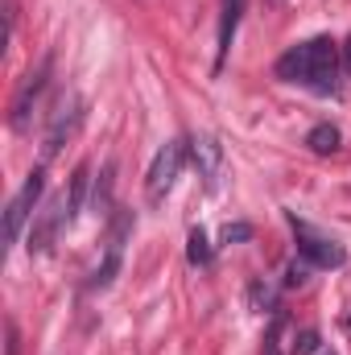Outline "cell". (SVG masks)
I'll use <instances>...</instances> for the list:
<instances>
[{"label":"cell","mask_w":351,"mask_h":355,"mask_svg":"<svg viewBox=\"0 0 351 355\" xmlns=\"http://www.w3.org/2000/svg\"><path fill=\"white\" fill-rule=\"evenodd\" d=\"M343 54H348V71H351V42H348V46H343Z\"/></svg>","instance_id":"obj_19"},{"label":"cell","mask_w":351,"mask_h":355,"mask_svg":"<svg viewBox=\"0 0 351 355\" xmlns=\"http://www.w3.org/2000/svg\"><path fill=\"white\" fill-rule=\"evenodd\" d=\"M46 83H50V62H42L37 71H29V75H25L21 91L12 95V128H25V124H29V112L37 107V99H42Z\"/></svg>","instance_id":"obj_8"},{"label":"cell","mask_w":351,"mask_h":355,"mask_svg":"<svg viewBox=\"0 0 351 355\" xmlns=\"http://www.w3.org/2000/svg\"><path fill=\"white\" fill-rule=\"evenodd\" d=\"M190 149H194L198 178H207V190H215V186H219V178H223V149H219L211 137H198Z\"/></svg>","instance_id":"obj_9"},{"label":"cell","mask_w":351,"mask_h":355,"mask_svg":"<svg viewBox=\"0 0 351 355\" xmlns=\"http://www.w3.org/2000/svg\"><path fill=\"white\" fill-rule=\"evenodd\" d=\"M248 236H252V227H248V223H236V227H228V232H223V240H228V244H232V240H248Z\"/></svg>","instance_id":"obj_17"},{"label":"cell","mask_w":351,"mask_h":355,"mask_svg":"<svg viewBox=\"0 0 351 355\" xmlns=\"http://www.w3.org/2000/svg\"><path fill=\"white\" fill-rule=\"evenodd\" d=\"M67 223H71V207H67V194H58V198H50V202L37 211V219H33V227H29V257H46Z\"/></svg>","instance_id":"obj_5"},{"label":"cell","mask_w":351,"mask_h":355,"mask_svg":"<svg viewBox=\"0 0 351 355\" xmlns=\"http://www.w3.org/2000/svg\"><path fill=\"white\" fill-rule=\"evenodd\" d=\"M112 186H116V166H103L99 182L91 186V207H95L99 215H108V211H112Z\"/></svg>","instance_id":"obj_13"},{"label":"cell","mask_w":351,"mask_h":355,"mask_svg":"<svg viewBox=\"0 0 351 355\" xmlns=\"http://www.w3.org/2000/svg\"><path fill=\"white\" fill-rule=\"evenodd\" d=\"M83 107H87V103H83L79 95H71V99L62 103V112L54 116V124H50V132H46L42 157H54V153H58V149H62V145L79 132V124H83Z\"/></svg>","instance_id":"obj_7"},{"label":"cell","mask_w":351,"mask_h":355,"mask_svg":"<svg viewBox=\"0 0 351 355\" xmlns=\"http://www.w3.org/2000/svg\"><path fill=\"white\" fill-rule=\"evenodd\" d=\"M293 343H298V335H293V322H289L285 314H277V318H273V327L264 331L261 355H293Z\"/></svg>","instance_id":"obj_10"},{"label":"cell","mask_w":351,"mask_h":355,"mask_svg":"<svg viewBox=\"0 0 351 355\" xmlns=\"http://www.w3.org/2000/svg\"><path fill=\"white\" fill-rule=\"evenodd\" d=\"M306 145H310L314 153H335V149H339V128H335V124H318V128H310Z\"/></svg>","instance_id":"obj_14"},{"label":"cell","mask_w":351,"mask_h":355,"mask_svg":"<svg viewBox=\"0 0 351 355\" xmlns=\"http://www.w3.org/2000/svg\"><path fill=\"white\" fill-rule=\"evenodd\" d=\"M293 236H298V257H302L306 265H314V268H339L343 261H348V252H343V244H339V240L318 236L314 227H306V223H298V219H293Z\"/></svg>","instance_id":"obj_6"},{"label":"cell","mask_w":351,"mask_h":355,"mask_svg":"<svg viewBox=\"0 0 351 355\" xmlns=\"http://www.w3.org/2000/svg\"><path fill=\"white\" fill-rule=\"evenodd\" d=\"M186 153H190V145L174 137V141H166L162 149H157V157H153V166H149V174H145V194H149V202H162L170 190H174L178 174H182V166H186Z\"/></svg>","instance_id":"obj_2"},{"label":"cell","mask_w":351,"mask_h":355,"mask_svg":"<svg viewBox=\"0 0 351 355\" xmlns=\"http://www.w3.org/2000/svg\"><path fill=\"white\" fill-rule=\"evenodd\" d=\"M42 190H46V174L33 170V174L25 178V186L8 198V207H4V244H17V240H21V227L29 223V215H33Z\"/></svg>","instance_id":"obj_4"},{"label":"cell","mask_w":351,"mask_h":355,"mask_svg":"<svg viewBox=\"0 0 351 355\" xmlns=\"http://www.w3.org/2000/svg\"><path fill=\"white\" fill-rule=\"evenodd\" d=\"M310 352H318V331H302L298 343H293V355H310Z\"/></svg>","instance_id":"obj_16"},{"label":"cell","mask_w":351,"mask_h":355,"mask_svg":"<svg viewBox=\"0 0 351 355\" xmlns=\"http://www.w3.org/2000/svg\"><path fill=\"white\" fill-rule=\"evenodd\" d=\"M87 190H91V166L83 162L75 178H71V190H67V207H71V223L79 219V211H83V202H87Z\"/></svg>","instance_id":"obj_12"},{"label":"cell","mask_w":351,"mask_h":355,"mask_svg":"<svg viewBox=\"0 0 351 355\" xmlns=\"http://www.w3.org/2000/svg\"><path fill=\"white\" fill-rule=\"evenodd\" d=\"M277 75L285 83H302L318 95H331L339 87V46L331 37H310L277 58Z\"/></svg>","instance_id":"obj_1"},{"label":"cell","mask_w":351,"mask_h":355,"mask_svg":"<svg viewBox=\"0 0 351 355\" xmlns=\"http://www.w3.org/2000/svg\"><path fill=\"white\" fill-rule=\"evenodd\" d=\"M186 257H190V265H211V244H207V232H203V227L190 232V240H186Z\"/></svg>","instance_id":"obj_15"},{"label":"cell","mask_w":351,"mask_h":355,"mask_svg":"<svg viewBox=\"0 0 351 355\" xmlns=\"http://www.w3.org/2000/svg\"><path fill=\"white\" fill-rule=\"evenodd\" d=\"M8 355H17V331L8 327Z\"/></svg>","instance_id":"obj_18"},{"label":"cell","mask_w":351,"mask_h":355,"mask_svg":"<svg viewBox=\"0 0 351 355\" xmlns=\"http://www.w3.org/2000/svg\"><path fill=\"white\" fill-rule=\"evenodd\" d=\"M240 12H244V0H223V21H219V62L223 54L232 50V37L240 29Z\"/></svg>","instance_id":"obj_11"},{"label":"cell","mask_w":351,"mask_h":355,"mask_svg":"<svg viewBox=\"0 0 351 355\" xmlns=\"http://www.w3.org/2000/svg\"><path fill=\"white\" fill-rule=\"evenodd\" d=\"M128 232H132V211H116L112 219H108V236H103V261L95 265L91 272L87 289H108L112 285V277L120 272V257H124V240H128Z\"/></svg>","instance_id":"obj_3"}]
</instances>
